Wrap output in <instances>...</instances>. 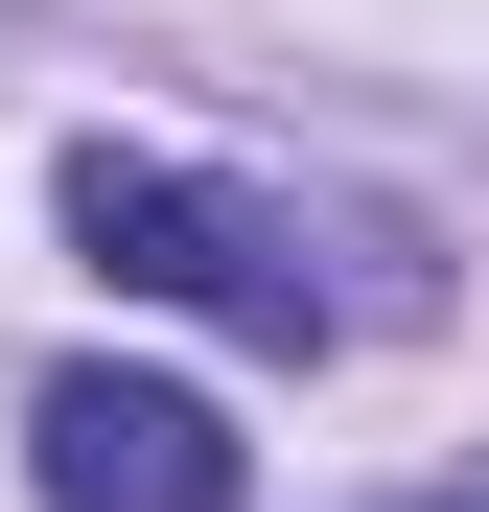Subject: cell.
<instances>
[{
	"label": "cell",
	"mask_w": 489,
	"mask_h": 512,
	"mask_svg": "<svg viewBox=\"0 0 489 512\" xmlns=\"http://www.w3.org/2000/svg\"><path fill=\"white\" fill-rule=\"evenodd\" d=\"M70 256H94L117 303H187V326H233V350H326L350 326V280L257 210V187H210V163H70Z\"/></svg>",
	"instance_id": "6da1fadb"
},
{
	"label": "cell",
	"mask_w": 489,
	"mask_h": 512,
	"mask_svg": "<svg viewBox=\"0 0 489 512\" xmlns=\"http://www.w3.org/2000/svg\"><path fill=\"white\" fill-rule=\"evenodd\" d=\"M24 489L47 512H233V419L187 373H47L24 396Z\"/></svg>",
	"instance_id": "7a4b0ae2"
},
{
	"label": "cell",
	"mask_w": 489,
	"mask_h": 512,
	"mask_svg": "<svg viewBox=\"0 0 489 512\" xmlns=\"http://www.w3.org/2000/svg\"><path fill=\"white\" fill-rule=\"evenodd\" d=\"M420 512H489V489H420Z\"/></svg>",
	"instance_id": "3957f363"
}]
</instances>
